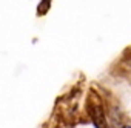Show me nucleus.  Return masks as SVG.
I'll return each instance as SVG.
<instances>
[{
	"instance_id": "1",
	"label": "nucleus",
	"mask_w": 131,
	"mask_h": 128,
	"mask_svg": "<svg viewBox=\"0 0 131 128\" xmlns=\"http://www.w3.org/2000/svg\"><path fill=\"white\" fill-rule=\"evenodd\" d=\"M123 128H131V126H129V125H125V126H123Z\"/></svg>"
}]
</instances>
